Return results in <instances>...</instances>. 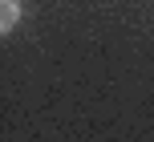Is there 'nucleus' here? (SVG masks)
<instances>
[{
    "label": "nucleus",
    "instance_id": "obj_1",
    "mask_svg": "<svg viewBox=\"0 0 154 142\" xmlns=\"http://www.w3.org/2000/svg\"><path fill=\"white\" fill-rule=\"evenodd\" d=\"M20 24V0H0V32H12Z\"/></svg>",
    "mask_w": 154,
    "mask_h": 142
}]
</instances>
